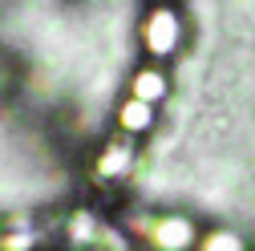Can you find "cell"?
Returning <instances> with one entry per match:
<instances>
[{
    "mask_svg": "<svg viewBox=\"0 0 255 251\" xmlns=\"http://www.w3.org/2000/svg\"><path fill=\"white\" fill-rule=\"evenodd\" d=\"M186 41V16L178 4H150L138 20V45L142 53L154 61V65H162V61L178 57Z\"/></svg>",
    "mask_w": 255,
    "mask_h": 251,
    "instance_id": "6da1fadb",
    "label": "cell"
},
{
    "mask_svg": "<svg viewBox=\"0 0 255 251\" xmlns=\"http://www.w3.org/2000/svg\"><path fill=\"white\" fill-rule=\"evenodd\" d=\"M138 235L154 247V251H190L199 247V227L186 215L170 211V215H146L138 223Z\"/></svg>",
    "mask_w": 255,
    "mask_h": 251,
    "instance_id": "7a4b0ae2",
    "label": "cell"
},
{
    "mask_svg": "<svg viewBox=\"0 0 255 251\" xmlns=\"http://www.w3.org/2000/svg\"><path fill=\"white\" fill-rule=\"evenodd\" d=\"M134 166H138L134 138L118 134V138H106V142H102V150H98V158H93L89 174H93V182L114 186V182H126V178H130V174H134Z\"/></svg>",
    "mask_w": 255,
    "mask_h": 251,
    "instance_id": "3957f363",
    "label": "cell"
},
{
    "mask_svg": "<svg viewBox=\"0 0 255 251\" xmlns=\"http://www.w3.org/2000/svg\"><path fill=\"white\" fill-rule=\"evenodd\" d=\"M114 122H118V134L126 138H142L154 130V122H158V106L142 102V98H126L118 110H114Z\"/></svg>",
    "mask_w": 255,
    "mask_h": 251,
    "instance_id": "277c9868",
    "label": "cell"
},
{
    "mask_svg": "<svg viewBox=\"0 0 255 251\" xmlns=\"http://www.w3.org/2000/svg\"><path fill=\"white\" fill-rule=\"evenodd\" d=\"M166 93H170V77H166L162 65H142V69H134V77H130V98H142V102L158 106V102H166Z\"/></svg>",
    "mask_w": 255,
    "mask_h": 251,
    "instance_id": "5b68a950",
    "label": "cell"
},
{
    "mask_svg": "<svg viewBox=\"0 0 255 251\" xmlns=\"http://www.w3.org/2000/svg\"><path fill=\"white\" fill-rule=\"evenodd\" d=\"M65 239H69L73 247H81V251L98 247V239H102V223L93 219V211H73V215H69V223H65Z\"/></svg>",
    "mask_w": 255,
    "mask_h": 251,
    "instance_id": "8992f818",
    "label": "cell"
},
{
    "mask_svg": "<svg viewBox=\"0 0 255 251\" xmlns=\"http://www.w3.org/2000/svg\"><path fill=\"white\" fill-rule=\"evenodd\" d=\"M199 251H247V243L231 227H215V231L199 235Z\"/></svg>",
    "mask_w": 255,
    "mask_h": 251,
    "instance_id": "52a82bcc",
    "label": "cell"
},
{
    "mask_svg": "<svg viewBox=\"0 0 255 251\" xmlns=\"http://www.w3.org/2000/svg\"><path fill=\"white\" fill-rule=\"evenodd\" d=\"M0 251H37V235L33 231H8V235H0Z\"/></svg>",
    "mask_w": 255,
    "mask_h": 251,
    "instance_id": "ba28073f",
    "label": "cell"
},
{
    "mask_svg": "<svg viewBox=\"0 0 255 251\" xmlns=\"http://www.w3.org/2000/svg\"><path fill=\"white\" fill-rule=\"evenodd\" d=\"M154 4H174V0H154Z\"/></svg>",
    "mask_w": 255,
    "mask_h": 251,
    "instance_id": "9c48e42d",
    "label": "cell"
}]
</instances>
